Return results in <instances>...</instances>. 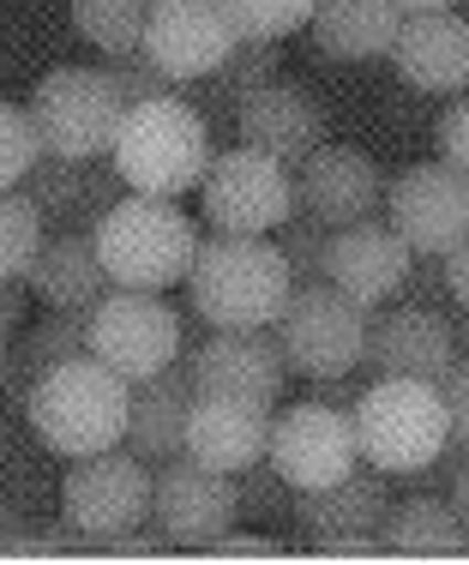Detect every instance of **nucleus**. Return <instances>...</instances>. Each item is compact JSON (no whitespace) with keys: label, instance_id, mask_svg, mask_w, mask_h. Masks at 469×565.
I'll list each match as a JSON object with an SVG mask.
<instances>
[{"label":"nucleus","instance_id":"b1692460","mask_svg":"<svg viewBox=\"0 0 469 565\" xmlns=\"http://www.w3.org/2000/svg\"><path fill=\"white\" fill-rule=\"evenodd\" d=\"M199 385L186 355L175 367H163L157 380L132 385V415H127V446L145 457V463H169V457L186 451V409H193Z\"/></svg>","mask_w":469,"mask_h":565},{"label":"nucleus","instance_id":"2f4dec72","mask_svg":"<svg viewBox=\"0 0 469 565\" xmlns=\"http://www.w3.org/2000/svg\"><path fill=\"white\" fill-rule=\"evenodd\" d=\"M271 78H284V49L277 43H265V36H241V43L230 49V61L211 73V85L223 90V97H247V90H259V85H271Z\"/></svg>","mask_w":469,"mask_h":565},{"label":"nucleus","instance_id":"423d86ee","mask_svg":"<svg viewBox=\"0 0 469 565\" xmlns=\"http://www.w3.org/2000/svg\"><path fill=\"white\" fill-rule=\"evenodd\" d=\"M24 109L36 120L43 151L73 157V163H97V157H109L115 132H120L127 97L115 90L109 66H55V73L36 78Z\"/></svg>","mask_w":469,"mask_h":565},{"label":"nucleus","instance_id":"a878e982","mask_svg":"<svg viewBox=\"0 0 469 565\" xmlns=\"http://www.w3.org/2000/svg\"><path fill=\"white\" fill-rule=\"evenodd\" d=\"M380 547H397V554H463L469 523L458 518V505L446 493H409V500H392V511H385Z\"/></svg>","mask_w":469,"mask_h":565},{"label":"nucleus","instance_id":"72a5a7b5","mask_svg":"<svg viewBox=\"0 0 469 565\" xmlns=\"http://www.w3.org/2000/svg\"><path fill=\"white\" fill-rule=\"evenodd\" d=\"M36 157H43V139H36L31 109L0 97V193H7V186H19L24 174H31Z\"/></svg>","mask_w":469,"mask_h":565},{"label":"nucleus","instance_id":"cd10ccee","mask_svg":"<svg viewBox=\"0 0 469 565\" xmlns=\"http://www.w3.org/2000/svg\"><path fill=\"white\" fill-rule=\"evenodd\" d=\"M145 24H151V0H73V31L97 55L145 49Z\"/></svg>","mask_w":469,"mask_h":565},{"label":"nucleus","instance_id":"f704fd0d","mask_svg":"<svg viewBox=\"0 0 469 565\" xmlns=\"http://www.w3.org/2000/svg\"><path fill=\"white\" fill-rule=\"evenodd\" d=\"M277 511H295V488L271 457H259L253 469H241V518H277Z\"/></svg>","mask_w":469,"mask_h":565},{"label":"nucleus","instance_id":"dca6fc26","mask_svg":"<svg viewBox=\"0 0 469 565\" xmlns=\"http://www.w3.org/2000/svg\"><path fill=\"white\" fill-rule=\"evenodd\" d=\"M458 326H446V313H434L427 301H404L392 313H380L367 326V355L361 367L373 380H446L458 367Z\"/></svg>","mask_w":469,"mask_h":565},{"label":"nucleus","instance_id":"f03ea898","mask_svg":"<svg viewBox=\"0 0 469 565\" xmlns=\"http://www.w3.org/2000/svg\"><path fill=\"white\" fill-rule=\"evenodd\" d=\"M211 120L193 97H145V103H127L120 115V132L109 145V163L120 169V181L132 193H157V199H181L205 181L211 169Z\"/></svg>","mask_w":469,"mask_h":565},{"label":"nucleus","instance_id":"20e7f679","mask_svg":"<svg viewBox=\"0 0 469 565\" xmlns=\"http://www.w3.org/2000/svg\"><path fill=\"white\" fill-rule=\"evenodd\" d=\"M90 235H97V253L109 265L115 289H157V295L186 282L199 241H205L175 199L157 193H127Z\"/></svg>","mask_w":469,"mask_h":565},{"label":"nucleus","instance_id":"39448f33","mask_svg":"<svg viewBox=\"0 0 469 565\" xmlns=\"http://www.w3.org/2000/svg\"><path fill=\"white\" fill-rule=\"evenodd\" d=\"M361 463L385 469V476H422L439 451L451 446V415L446 392L434 380H367L350 403Z\"/></svg>","mask_w":469,"mask_h":565},{"label":"nucleus","instance_id":"7ed1b4c3","mask_svg":"<svg viewBox=\"0 0 469 565\" xmlns=\"http://www.w3.org/2000/svg\"><path fill=\"white\" fill-rule=\"evenodd\" d=\"M36 439L61 457H90L127 446V415H132V380H120L109 361L73 355L49 367L24 397Z\"/></svg>","mask_w":469,"mask_h":565},{"label":"nucleus","instance_id":"c756f323","mask_svg":"<svg viewBox=\"0 0 469 565\" xmlns=\"http://www.w3.org/2000/svg\"><path fill=\"white\" fill-rule=\"evenodd\" d=\"M43 241H49V217L19 193V186H7V193H0V277H31Z\"/></svg>","mask_w":469,"mask_h":565},{"label":"nucleus","instance_id":"c85d7f7f","mask_svg":"<svg viewBox=\"0 0 469 565\" xmlns=\"http://www.w3.org/2000/svg\"><path fill=\"white\" fill-rule=\"evenodd\" d=\"M19 193L31 199V205L43 211L49 223L78 228V211H85V163H73V157L43 151V157L31 163V174L19 181Z\"/></svg>","mask_w":469,"mask_h":565},{"label":"nucleus","instance_id":"bb28decb","mask_svg":"<svg viewBox=\"0 0 469 565\" xmlns=\"http://www.w3.org/2000/svg\"><path fill=\"white\" fill-rule=\"evenodd\" d=\"M73 355H90V313H73V307H49L43 326L24 331L19 355H7V373H12V385L31 397V385L43 380L49 367L73 361Z\"/></svg>","mask_w":469,"mask_h":565},{"label":"nucleus","instance_id":"e433bc0d","mask_svg":"<svg viewBox=\"0 0 469 565\" xmlns=\"http://www.w3.org/2000/svg\"><path fill=\"white\" fill-rule=\"evenodd\" d=\"M439 392H446V415H451V446L469 451V355H458V367L439 380Z\"/></svg>","mask_w":469,"mask_h":565},{"label":"nucleus","instance_id":"6ab92c4d","mask_svg":"<svg viewBox=\"0 0 469 565\" xmlns=\"http://www.w3.org/2000/svg\"><path fill=\"white\" fill-rule=\"evenodd\" d=\"M271 422H277L271 403L199 392L193 409H186V457L205 469H223V476H241L259 457H271Z\"/></svg>","mask_w":469,"mask_h":565},{"label":"nucleus","instance_id":"aec40b11","mask_svg":"<svg viewBox=\"0 0 469 565\" xmlns=\"http://www.w3.org/2000/svg\"><path fill=\"white\" fill-rule=\"evenodd\" d=\"M186 367H193L199 392H217V397H253V403H271L284 392V349H277V331H211L205 343L186 349Z\"/></svg>","mask_w":469,"mask_h":565},{"label":"nucleus","instance_id":"f257e3e1","mask_svg":"<svg viewBox=\"0 0 469 565\" xmlns=\"http://www.w3.org/2000/svg\"><path fill=\"white\" fill-rule=\"evenodd\" d=\"M186 295L211 331H271L295 295V271L271 235H211L199 241Z\"/></svg>","mask_w":469,"mask_h":565},{"label":"nucleus","instance_id":"ea45409f","mask_svg":"<svg viewBox=\"0 0 469 565\" xmlns=\"http://www.w3.org/2000/svg\"><path fill=\"white\" fill-rule=\"evenodd\" d=\"M446 289H451V301H458V313H469V241H458V247L446 253Z\"/></svg>","mask_w":469,"mask_h":565},{"label":"nucleus","instance_id":"393cba45","mask_svg":"<svg viewBox=\"0 0 469 565\" xmlns=\"http://www.w3.org/2000/svg\"><path fill=\"white\" fill-rule=\"evenodd\" d=\"M307 31H313V49L326 61H392L404 7L397 0H319Z\"/></svg>","mask_w":469,"mask_h":565},{"label":"nucleus","instance_id":"0eeeda50","mask_svg":"<svg viewBox=\"0 0 469 565\" xmlns=\"http://www.w3.org/2000/svg\"><path fill=\"white\" fill-rule=\"evenodd\" d=\"M367 307L350 301V295L338 289L331 277L319 282H301V289L289 295L284 319H277V349H284L289 373H301V380H343V373L361 367V355H367Z\"/></svg>","mask_w":469,"mask_h":565},{"label":"nucleus","instance_id":"37998d69","mask_svg":"<svg viewBox=\"0 0 469 565\" xmlns=\"http://www.w3.org/2000/svg\"><path fill=\"white\" fill-rule=\"evenodd\" d=\"M404 12H439V7H463V0H397Z\"/></svg>","mask_w":469,"mask_h":565},{"label":"nucleus","instance_id":"4c0bfd02","mask_svg":"<svg viewBox=\"0 0 469 565\" xmlns=\"http://www.w3.org/2000/svg\"><path fill=\"white\" fill-rule=\"evenodd\" d=\"M439 157L469 174V90H463V103H451V109L439 115Z\"/></svg>","mask_w":469,"mask_h":565},{"label":"nucleus","instance_id":"49530a36","mask_svg":"<svg viewBox=\"0 0 469 565\" xmlns=\"http://www.w3.org/2000/svg\"><path fill=\"white\" fill-rule=\"evenodd\" d=\"M0 380H7V331H0Z\"/></svg>","mask_w":469,"mask_h":565},{"label":"nucleus","instance_id":"473e14b6","mask_svg":"<svg viewBox=\"0 0 469 565\" xmlns=\"http://www.w3.org/2000/svg\"><path fill=\"white\" fill-rule=\"evenodd\" d=\"M319 0H223V12L235 19L241 36H265V43H284L289 31L313 24Z\"/></svg>","mask_w":469,"mask_h":565},{"label":"nucleus","instance_id":"2eb2a0df","mask_svg":"<svg viewBox=\"0 0 469 565\" xmlns=\"http://www.w3.org/2000/svg\"><path fill=\"white\" fill-rule=\"evenodd\" d=\"M392 481L385 469L355 463L343 481L313 493H295V530L313 547H380L385 511H392Z\"/></svg>","mask_w":469,"mask_h":565},{"label":"nucleus","instance_id":"1a4fd4ad","mask_svg":"<svg viewBox=\"0 0 469 565\" xmlns=\"http://www.w3.org/2000/svg\"><path fill=\"white\" fill-rule=\"evenodd\" d=\"M151 500H157V476L132 446L66 457L61 511L90 535V542H115V535L139 530V523L151 518Z\"/></svg>","mask_w":469,"mask_h":565},{"label":"nucleus","instance_id":"7c9ffc66","mask_svg":"<svg viewBox=\"0 0 469 565\" xmlns=\"http://www.w3.org/2000/svg\"><path fill=\"white\" fill-rule=\"evenodd\" d=\"M331 235H338V228H331L326 217H313V211H295V217L271 235L277 247H284L289 271H295V289L326 277V265H331Z\"/></svg>","mask_w":469,"mask_h":565},{"label":"nucleus","instance_id":"4468645a","mask_svg":"<svg viewBox=\"0 0 469 565\" xmlns=\"http://www.w3.org/2000/svg\"><path fill=\"white\" fill-rule=\"evenodd\" d=\"M241 43L235 19L223 0H151V24H145V55L163 66L175 85H199L211 78L230 49Z\"/></svg>","mask_w":469,"mask_h":565},{"label":"nucleus","instance_id":"a18cd8bd","mask_svg":"<svg viewBox=\"0 0 469 565\" xmlns=\"http://www.w3.org/2000/svg\"><path fill=\"white\" fill-rule=\"evenodd\" d=\"M7 66H12V55H7V31H0V73H7Z\"/></svg>","mask_w":469,"mask_h":565},{"label":"nucleus","instance_id":"5701e85b","mask_svg":"<svg viewBox=\"0 0 469 565\" xmlns=\"http://www.w3.org/2000/svg\"><path fill=\"white\" fill-rule=\"evenodd\" d=\"M24 282H31V295L43 307H73V313H97L115 289L90 228H61V235H49Z\"/></svg>","mask_w":469,"mask_h":565},{"label":"nucleus","instance_id":"f8f14e48","mask_svg":"<svg viewBox=\"0 0 469 565\" xmlns=\"http://www.w3.org/2000/svg\"><path fill=\"white\" fill-rule=\"evenodd\" d=\"M151 518L163 523V535L175 547H211L223 530H235V518H241V476L205 469L186 451L169 457V463H157Z\"/></svg>","mask_w":469,"mask_h":565},{"label":"nucleus","instance_id":"9b49d317","mask_svg":"<svg viewBox=\"0 0 469 565\" xmlns=\"http://www.w3.org/2000/svg\"><path fill=\"white\" fill-rule=\"evenodd\" d=\"M271 463L284 469V481L295 493H313L343 481L361 463V439H355V415L338 409V403L313 397L295 403L271 422Z\"/></svg>","mask_w":469,"mask_h":565},{"label":"nucleus","instance_id":"ddd939ff","mask_svg":"<svg viewBox=\"0 0 469 565\" xmlns=\"http://www.w3.org/2000/svg\"><path fill=\"white\" fill-rule=\"evenodd\" d=\"M385 211H392L397 235L415 253L446 259L458 241H469V174L451 169L446 157L439 163H409L392 181V193H385Z\"/></svg>","mask_w":469,"mask_h":565},{"label":"nucleus","instance_id":"a211bd4d","mask_svg":"<svg viewBox=\"0 0 469 565\" xmlns=\"http://www.w3.org/2000/svg\"><path fill=\"white\" fill-rule=\"evenodd\" d=\"M385 193H392V186H385L380 163H373L367 151H355V145H319V151L295 169V199H301V211L326 217L331 228L380 217Z\"/></svg>","mask_w":469,"mask_h":565},{"label":"nucleus","instance_id":"c9c22d12","mask_svg":"<svg viewBox=\"0 0 469 565\" xmlns=\"http://www.w3.org/2000/svg\"><path fill=\"white\" fill-rule=\"evenodd\" d=\"M103 66H109L115 90H120L127 103H145V97H163V90H175V78H169L163 66L145 55V49H132V55H109Z\"/></svg>","mask_w":469,"mask_h":565},{"label":"nucleus","instance_id":"f3484780","mask_svg":"<svg viewBox=\"0 0 469 565\" xmlns=\"http://www.w3.org/2000/svg\"><path fill=\"white\" fill-rule=\"evenodd\" d=\"M235 139L253 151L277 157L284 169H301L307 157L326 145V115H319L313 90L295 78H271V85L247 90L235 109Z\"/></svg>","mask_w":469,"mask_h":565},{"label":"nucleus","instance_id":"9d476101","mask_svg":"<svg viewBox=\"0 0 469 565\" xmlns=\"http://www.w3.org/2000/svg\"><path fill=\"white\" fill-rule=\"evenodd\" d=\"M181 313L157 289H109V301L90 313V355L109 361L120 380L145 385L181 361Z\"/></svg>","mask_w":469,"mask_h":565},{"label":"nucleus","instance_id":"412c9836","mask_svg":"<svg viewBox=\"0 0 469 565\" xmlns=\"http://www.w3.org/2000/svg\"><path fill=\"white\" fill-rule=\"evenodd\" d=\"M409 265H415V247L397 235V223L367 217V223H350V228H338V235H331L326 277L338 282L350 301H361L373 313V307H385V301H397V295H404Z\"/></svg>","mask_w":469,"mask_h":565},{"label":"nucleus","instance_id":"de8ad7c7","mask_svg":"<svg viewBox=\"0 0 469 565\" xmlns=\"http://www.w3.org/2000/svg\"><path fill=\"white\" fill-rule=\"evenodd\" d=\"M463 19H469V0H463Z\"/></svg>","mask_w":469,"mask_h":565},{"label":"nucleus","instance_id":"c03bdc74","mask_svg":"<svg viewBox=\"0 0 469 565\" xmlns=\"http://www.w3.org/2000/svg\"><path fill=\"white\" fill-rule=\"evenodd\" d=\"M458 349H463V355H469V313L458 319Z\"/></svg>","mask_w":469,"mask_h":565},{"label":"nucleus","instance_id":"4be33fe9","mask_svg":"<svg viewBox=\"0 0 469 565\" xmlns=\"http://www.w3.org/2000/svg\"><path fill=\"white\" fill-rule=\"evenodd\" d=\"M392 66L409 90L427 97H463L469 90V19L458 7L439 12H404Z\"/></svg>","mask_w":469,"mask_h":565},{"label":"nucleus","instance_id":"a19ab883","mask_svg":"<svg viewBox=\"0 0 469 565\" xmlns=\"http://www.w3.org/2000/svg\"><path fill=\"white\" fill-rule=\"evenodd\" d=\"M211 554H253V559H265V554H277V542H271V535H241V530H223L217 542H211Z\"/></svg>","mask_w":469,"mask_h":565},{"label":"nucleus","instance_id":"79ce46f5","mask_svg":"<svg viewBox=\"0 0 469 565\" xmlns=\"http://www.w3.org/2000/svg\"><path fill=\"white\" fill-rule=\"evenodd\" d=\"M446 500H451V505H458V518L469 523V457H463V463H458V476H451V488H446Z\"/></svg>","mask_w":469,"mask_h":565},{"label":"nucleus","instance_id":"58836bf2","mask_svg":"<svg viewBox=\"0 0 469 565\" xmlns=\"http://www.w3.org/2000/svg\"><path fill=\"white\" fill-rule=\"evenodd\" d=\"M24 319H31V282L24 277H0V331H24Z\"/></svg>","mask_w":469,"mask_h":565},{"label":"nucleus","instance_id":"6e6552de","mask_svg":"<svg viewBox=\"0 0 469 565\" xmlns=\"http://www.w3.org/2000/svg\"><path fill=\"white\" fill-rule=\"evenodd\" d=\"M199 211L217 235H277L301 211V199H295V174L277 157L235 145V151L211 157L205 181H199Z\"/></svg>","mask_w":469,"mask_h":565}]
</instances>
